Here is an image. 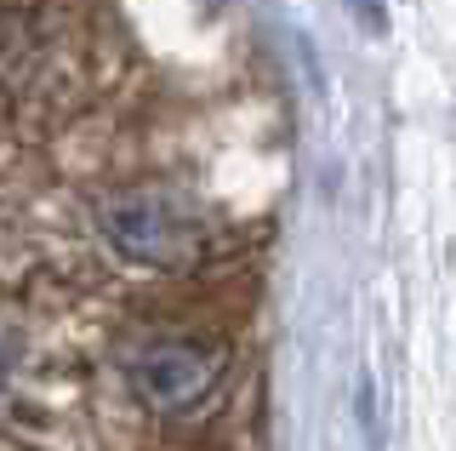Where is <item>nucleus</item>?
I'll return each mask as SVG.
<instances>
[{
    "label": "nucleus",
    "mask_w": 456,
    "mask_h": 451,
    "mask_svg": "<svg viewBox=\"0 0 456 451\" xmlns=\"http://www.w3.org/2000/svg\"><path fill=\"white\" fill-rule=\"evenodd\" d=\"M103 229L132 263H154V269H171V263H183L194 251L189 211L171 201V194H160V189L114 194V201L103 206Z\"/></svg>",
    "instance_id": "obj_1"
},
{
    "label": "nucleus",
    "mask_w": 456,
    "mask_h": 451,
    "mask_svg": "<svg viewBox=\"0 0 456 451\" xmlns=\"http://www.w3.org/2000/svg\"><path fill=\"white\" fill-rule=\"evenodd\" d=\"M217 372L223 360L200 343H149L132 365V383L154 412H183V406H200L217 389Z\"/></svg>",
    "instance_id": "obj_2"
},
{
    "label": "nucleus",
    "mask_w": 456,
    "mask_h": 451,
    "mask_svg": "<svg viewBox=\"0 0 456 451\" xmlns=\"http://www.w3.org/2000/svg\"><path fill=\"white\" fill-rule=\"evenodd\" d=\"M348 6H354V18H360L365 29H382V23H388L382 18V0H348Z\"/></svg>",
    "instance_id": "obj_3"
}]
</instances>
